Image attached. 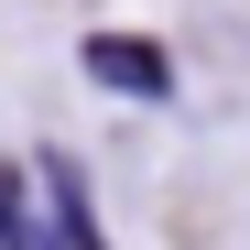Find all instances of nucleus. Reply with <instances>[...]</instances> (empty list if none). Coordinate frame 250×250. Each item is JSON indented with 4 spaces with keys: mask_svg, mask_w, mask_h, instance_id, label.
Wrapping results in <instances>:
<instances>
[{
    "mask_svg": "<svg viewBox=\"0 0 250 250\" xmlns=\"http://www.w3.org/2000/svg\"><path fill=\"white\" fill-rule=\"evenodd\" d=\"M98 76V87H120V98H163L174 87V65H163V44H142V33H87V55H76Z\"/></svg>",
    "mask_w": 250,
    "mask_h": 250,
    "instance_id": "1",
    "label": "nucleus"
}]
</instances>
